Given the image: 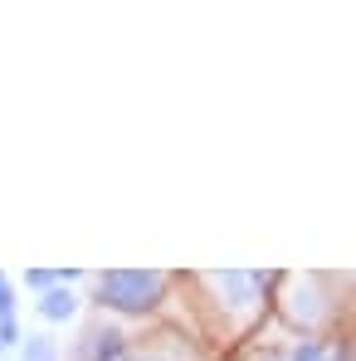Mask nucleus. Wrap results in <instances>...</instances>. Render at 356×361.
Masks as SVG:
<instances>
[{"label": "nucleus", "mask_w": 356, "mask_h": 361, "mask_svg": "<svg viewBox=\"0 0 356 361\" xmlns=\"http://www.w3.org/2000/svg\"><path fill=\"white\" fill-rule=\"evenodd\" d=\"M161 288H166V279L156 269H113L98 279V302H108L118 312H147V307H156Z\"/></svg>", "instance_id": "f257e3e1"}, {"label": "nucleus", "mask_w": 356, "mask_h": 361, "mask_svg": "<svg viewBox=\"0 0 356 361\" xmlns=\"http://www.w3.org/2000/svg\"><path fill=\"white\" fill-rule=\"evenodd\" d=\"M83 361H122V332L118 327H88L78 342Z\"/></svg>", "instance_id": "f03ea898"}, {"label": "nucleus", "mask_w": 356, "mask_h": 361, "mask_svg": "<svg viewBox=\"0 0 356 361\" xmlns=\"http://www.w3.org/2000/svg\"><path fill=\"white\" fill-rule=\"evenodd\" d=\"M210 288H215V293H225V302L244 307V302H254L259 293H264V279H259V274H215V279H210Z\"/></svg>", "instance_id": "7ed1b4c3"}, {"label": "nucleus", "mask_w": 356, "mask_h": 361, "mask_svg": "<svg viewBox=\"0 0 356 361\" xmlns=\"http://www.w3.org/2000/svg\"><path fill=\"white\" fill-rule=\"evenodd\" d=\"M73 312H78V298H73L63 283L44 288V298H39V317H44V322H68Z\"/></svg>", "instance_id": "20e7f679"}, {"label": "nucleus", "mask_w": 356, "mask_h": 361, "mask_svg": "<svg viewBox=\"0 0 356 361\" xmlns=\"http://www.w3.org/2000/svg\"><path fill=\"white\" fill-rule=\"evenodd\" d=\"M25 361H54V342L49 337H25Z\"/></svg>", "instance_id": "39448f33"}, {"label": "nucleus", "mask_w": 356, "mask_h": 361, "mask_svg": "<svg viewBox=\"0 0 356 361\" xmlns=\"http://www.w3.org/2000/svg\"><path fill=\"white\" fill-rule=\"evenodd\" d=\"M10 342H20V327H15V317H0V347H10Z\"/></svg>", "instance_id": "423d86ee"}, {"label": "nucleus", "mask_w": 356, "mask_h": 361, "mask_svg": "<svg viewBox=\"0 0 356 361\" xmlns=\"http://www.w3.org/2000/svg\"><path fill=\"white\" fill-rule=\"evenodd\" d=\"M25 279H30L35 288H54V283H59V274H44V269H35V274H25Z\"/></svg>", "instance_id": "0eeeda50"}, {"label": "nucleus", "mask_w": 356, "mask_h": 361, "mask_svg": "<svg viewBox=\"0 0 356 361\" xmlns=\"http://www.w3.org/2000/svg\"><path fill=\"white\" fill-rule=\"evenodd\" d=\"M10 307H15V293H10V283H5V274H0V317H10Z\"/></svg>", "instance_id": "6e6552de"}, {"label": "nucleus", "mask_w": 356, "mask_h": 361, "mask_svg": "<svg viewBox=\"0 0 356 361\" xmlns=\"http://www.w3.org/2000/svg\"><path fill=\"white\" fill-rule=\"evenodd\" d=\"M122 361H161V357H122Z\"/></svg>", "instance_id": "1a4fd4ad"}]
</instances>
